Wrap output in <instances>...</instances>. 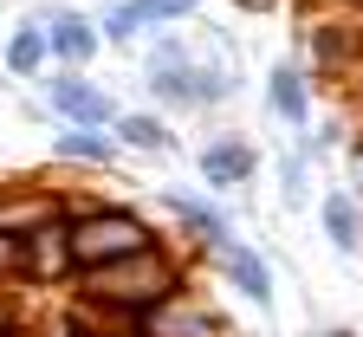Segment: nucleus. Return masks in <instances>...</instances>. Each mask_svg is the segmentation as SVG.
I'll return each mask as SVG.
<instances>
[{"instance_id": "obj_1", "label": "nucleus", "mask_w": 363, "mask_h": 337, "mask_svg": "<svg viewBox=\"0 0 363 337\" xmlns=\"http://www.w3.org/2000/svg\"><path fill=\"white\" fill-rule=\"evenodd\" d=\"M175 285H189V260L175 253V240L162 233L156 247L143 253H123L111 266H91L72 279V299H91V305H117V311H150L156 299H169Z\"/></svg>"}, {"instance_id": "obj_2", "label": "nucleus", "mask_w": 363, "mask_h": 337, "mask_svg": "<svg viewBox=\"0 0 363 337\" xmlns=\"http://www.w3.org/2000/svg\"><path fill=\"white\" fill-rule=\"evenodd\" d=\"M65 214H72V260H78V272H91V266H111V260H123V253H143V247H156V221L143 214V208H130V201H98V195H72L65 201Z\"/></svg>"}, {"instance_id": "obj_3", "label": "nucleus", "mask_w": 363, "mask_h": 337, "mask_svg": "<svg viewBox=\"0 0 363 337\" xmlns=\"http://www.w3.org/2000/svg\"><path fill=\"white\" fill-rule=\"evenodd\" d=\"M39 84H45V111H52L59 123H91V130H111L117 123V98H111V84L104 78H91V72H78V65H45L39 72Z\"/></svg>"}, {"instance_id": "obj_4", "label": "nucleus", "mask_w": 363, "mask_h": 337, "mask_svg": "<svg viewBox=\"0 0 363 337\" xmlns=\"http://www.w3.org/2000/svg\"><path fill=\"white\" fill-rule=\"evenodd\" d=\"M78 279V260H72V214H45L33 233H26V272L20 285L33 292H72Z\"/></svg>"}, {"instance_id": "obj_5", "label": "nucleus", "mask_w": 363, "mask_h": 337, "mask_svg": "<svg viewBox=\"0 0 363 337\" xmlns=\"http://www.w3.org/2000/svg\"><path fill=\"white\" fill-rule=\"evenodd\" d=\"M143 84H150V98L162 111H201L195 104V53H189V39H182L175 26L156 33L150 59H143Z\"/></svg>"}, {"instance_id": "obj_6", "label": "nucleus", "mask_w": 363, "mask_h": 337, "mask_svg": "<svg viewBox=\"0 0 363 337\" xmlns=\"http://www.w3.org/2000/svg\"><path fill=\"white\" fill-rule=\"evenodd\" d=\"M136 337H240V331L227 324L195 285H175L169 299H156L143 311V331H136Z\"/></svg>"}, {"instance_id": "obj_7", "label": "nucleus", "mask_w": 363, "mask_h": 337, "mask_svg": "<svg viewBox=\"0 0 363 337\" xmlns=\"http://www.w3.org/2000/svg\"><path fill=\"white\" fill-rule=\"evenodd\" d=\"M195 7H201V0H111L104 20H98V33H104L111 45H136L143 33L189 26V20H195Z\"/></svg>"}, {"instance_id": "obj_8", "label": "nucleus", "mask_w": 363, "mask_h": 337, "mask_svg": "<svg viewBox=\"0 0 363 337\" xmlns=\"http://www.w3.org/2000/svg\"><path fill=\"white\" fill-rule=\"evenodd\" d=\"M208 260H214V272L234 285L240 299H253L259 311L272 305V266H266L259 247H247V240H220V247H208Z\"/></svg>"}, {"instance_id": "obj_9", "label": "nucleus", "mask_w": 363, "mask_h": 337, "mask_svg": "<svg viewBox=\"0 0 363 337\" xmlns=\"http://www.w3.org/2000/svg\"><path fill=\"white\" fill-rule=\"evenodd\" d=\"M195 169H201V182L214 188V195H227V188H247L253 182L259 156H253L247 136H208L201 150H195Z\"/></svg>"}, {"instance_id": "obj_10", "label": "nucleus", "mask_w": 363, "mask_h": 337, "mask_svg": "<svg viewBox=\"0 0 363 337\" xmlns=\"http://www.w3.org/2000/svg\"><path fill=\"white\" fill-rule=\"evenodd\" d=\"M162 208H169V221L182 227V240H189V247H201V253L220 247V240H234V214L214 208L208 195H182V188H169Z\"/></svg>"}, {"instance_id": "obj_11", "label": "nucleus", "mask_w": 363, "mask_h": 337, "mask_svg": "<svg viewBox=\"0 0 363 337\" xmlns=\"http://www.w3.org/2000/svg\"><path fill=\"white\" fill-rule=\"evenodd\" d=\"M45 45H52V65L91 72V59L104 53V33H98V20H84L72 7H52V13H45Z\"/></svg>"}, {"instance_id": "obj_12", "label": "nucleus", "mask_w": 363, "mask_h": 337, "mask_svg": "<svg viewBox=\"0 0 363 337\" xmlns=\"http://www.w3.org/2000/svg\"><path fill=\"white\" fill-rule=\"evenodd\" d=\"M266 111L286 130H311V72L298 59H279L266 72Z\"/></svg>"}, {"instance_id": "obj_13", "label": "nucleus", "mask_w": 363, "mask_h": 337, "mask_svg": "<svg viewBox=\"0 0 363 337\" xmlns=\"http://www.w3.org/2000/svg\"><path fill=\"white\" fill-rule=\"evenodd\" d=\"M123 156V143L111 130H91V123H65L52 130V162H72V169H111Z\"/></svg>"}, {"instance_id": "obj_14", "label": "nucleus", "mask_w": 363, "mask_h": 337, "mask_svg": "<svg viewBox=\"0 0 363 337\" xmlns=\"http://www.w3.org/2000/svg\"><path fill=\"white\" fill-rule=\"evenodd\" d=\"M65 201L59 188H0V233H33L45 214H65Z\"/></svg>"}, {"instance_id": "obj_15", "label": "nucleus", "mask_w": 363, "mask_h": 337, "mask_svg": "<svg viewBox=\"0 0 363 337\" xmlns=\"http://www.w3.org/2000/svg\"><path fill=\"white\" fill-rule=\"evenodd\" d=\"M111 136L123 143L130 156H169V150H175V130H169L162 111H117Z\"/></svg>"}, {"instance_id": "obj_16", "label": "nucleus", "mask_w": 363, "mask_h": 337, "mask_svg": "<svg viewBox=\"0 0 363 337\" xmlns=\"http://www.w3.org/2000/svg\"><path fill=\"white\" fill-rule=\"evenodd\" d=\"M45 65H52V45H45V20H26L7 33V45H0V72L7 78H39Z\"/></svg>"}, {"instance_id": "obj_17", "label": "nucleus", "mask_w": 363, "mask_h": 337, "mask_svg": "<svg viewBox=\"0 0 363 337\" xmlns=\"http://www.w3.org/2000/svg\"><path fill=\"white\" fill-rule=\"evenodd\" d=\"M318 221H325L337 253H363V201L350 195V188H331V195L318 201Z\"/></svg>"}, {"instance_id": "obj_18", "label": "nucleus", "mask_w": 363, "mask_h": 337, "mask_svg": "<svg viewBox=\"0 0 363 337\" xmlns=\"http://www.w3.org/2000/svg\"><path fill=\"white\" fill-rule=\"evenodd\" d=\"M26 272V233H0V292H13Z\"/></svg>"}, {"instance_id": "obj_19", "label": "nucleus", "mask_w": 363, "mask_h": 337, "mask_svg": "<svg viewBox=\"0 0 363 337\" xmlns=\"http://www.w3.org/2000/svg\"><path fill=\"white\" fill-rule=\"evenodd\" d=\"M286 208H305V156H286Z\"/></svg>"}, {"instance_id": "obj_20", "label": "nucleus", "mask_w": 363, "mask_h": 337, "mask_svg": "<svg viewBox=\"0 0 363 337\" xmlns=\"http://www.w3.org/2000/svg\"><path fill=\"white\" fill-rule=\"evenodd\" d=\"M350 195H357V201H363V136H357V143H350Z\"/></svg>"}, {"instance_id": "obj_21", "label": "nucleus", "mask_w": 363, "mask_h": 337, "mask_svg": "<svg viewBox=\"0 0 363 337\" xmlns=\"http://www.w3.org/2000/svg\"><path fill=\"white\" fill-rule=\"evenodd\" d=\"M13 324H26V318L13 311V299H7V292H0V331H13Z\"/></svg>"}, {"instance_id": "obj_22", "label": "nucleus", "mask_w": 363, "mask_h": 337, "mask_svg": "<svg viewBox=\"0 0 363 337\" xmlns=\"http://www.w3.org/2000/svg\"><path fill=\"white\" fill-rule=\"evenodd\" d=\"M240 13H272V0H234Z\"/></svg>"}, {"instance_id": "obj_23", "label": "nucleus", "mask_w": 363, "mask_h": 337, "mask_svg": "<svg viewBox=\"0 0 363 337\" xmlns=\"http://www.w3.org/2000/svg\"><path fill=\"white\" fill-rule=\"evenodd\" d=\"M59 337H111V331H84V324H65Z\"/></svg>"}, {"instance_id": "obj_24", "label": "nucleus", "mask_w": 363, "mask_h": 337, "mask_svg": "<svg viewBox=\"0 0 363 337\" xmlns=\"http://www.w3.org/2000/svg\"><path fill=\"white\" fill-rule=\"evenodd\" d=\"M318 337H357V331H344V324H337V331H318Z\"/></svg>"}, {"instance_id": "obj_25", "label": "nucleus", "mask_w": 363, "mask_h": 337, "mask_svg": "<svg viewBox=\"0 0 363 337\" xmlns=\"http://www.w3.org/2000/svg\"><path fill=\"white\" fill-rule=\"evenodd\" d=\"M91 7H111V0H91Z\"/></svg>"}]
</instances>
